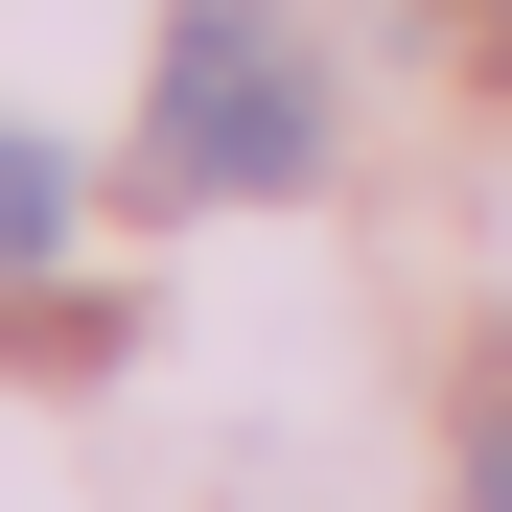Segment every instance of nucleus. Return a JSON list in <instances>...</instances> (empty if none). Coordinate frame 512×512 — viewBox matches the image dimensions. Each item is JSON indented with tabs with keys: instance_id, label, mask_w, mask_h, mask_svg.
<instances>
[{
	"instance_id": "4",
	"label": "nucleus",
	"mask_w": 512,
	"mask_h": 512,
	"mask_svg": "<svg viewBox=\"0 0 512 512\" xmlns=\"http://www.w3.org/2000/svg\"><path fill=\"white\" fill-rule=\"evenodd\" d=\"M489 47H512V0H489Z\"/></svg>"
},
{
	"instance_id": "1",
	"label": "nucleus",
	"mask_w": 512,
	"mask_h": 512,
	"mask_svg": "<svg viewBox=\"0 0 512 512\" xmlns=\"http://www.w3.org/2000/svg\"><path fill=\"white\" fill-rule=\"evenodd\" d=\"M326 163V70L256 24V0H187V24H163V187H303Z\"/></svg>"
},
{
	"instance_id": "3",
	"label": "nucleus",
	"mask_w": 512,
	"mask_h": 512,
	"mask_svg": "<svg viewBox=\"0 0 512 512\" xmlns=\"http://www.w3.org/2000/svg\"><path fill=\"white\" fill-rule=\"evenodd\" d=\"M466 512H512V396H489V419H466Z\"/></svg>"
},
{
	"instance_id": "2",
	"label": "nucleus",
	"mask_w": 512,
	"mask_h": 512,
	"mask_svg": "<svg viewBox=\"0 0 512 512\" xmlns=\"http://www.w3.org/2000/svg\"><path fill=\"white\" fill-rule=\"evenodd\" d=\"M47 233H70V163H47V140H0V280H24Z\"/></svg>"
}]
</instances>
